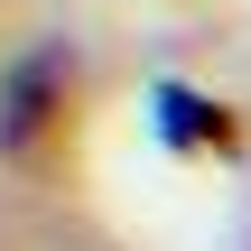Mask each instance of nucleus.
I'll list each match as a JSON object with an SVG mask.
<instances>
[{"label": "nucleus", "mask_w": 251, "mask_h": 251, "mask_svg": "<svg viewBox=\"0 0 251 251\" xmlns=\"http://www.w3.org/2000/svg\"><path fill=\"white\" fill-rule=\"evenodd\" d=\"M56 84H65V47H37L28 65H9V84H0V149H19L47 121V93Z\"/></svg>", "instance_id": "obj_1"}, {"label": "nucleus", "mask_w": 251, "mask_h": 251, "mask_svg": "<svg viewBox=\"0 0 251 251\" xmlns=\"http://www.w3.org/2000/svg\"><path fill=\"white\" fill-rule=\"evenodd\" d=\"M158 130H168V140H214V130H224V112H214V102H196L186 84H168V93H158Z\"/></svg>", "instance_id": "obj_2"}]
</instances>
